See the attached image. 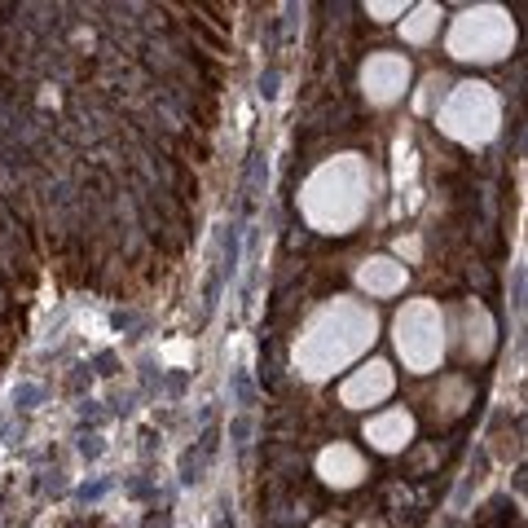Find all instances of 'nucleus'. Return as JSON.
<instances>
[{"label": "nucleus", "mask_w": 528, "mask_h": 528, "mask_svg": "<svg viewBox=\"0 0 528 528\" xmlns=\"http://www.w3.org/2000/svg\"><path fill=\"white\" fill-rule=\"evenodd\" d=\"M396 352L414 374H432L445 357V317L436 300H410L396 313Z\"/></svg>", "instance_id": "5"}, {"label": "nucleus", "mask_w": 528, "mask_h": 528, "mask_svg": "<svg viewBox=\"0 0 528 528\" xmlns=\"http://www.w3.org/2000/svg\"><path fill=\"white\" fill-rule=\"evenodd\" d=\"M361 528H383V524H361Z\"/></svg>", "instance_id": "14"}, {"label": "nucleus", "mask_w": 528, "mask_h": 528, "mask_svg": "<svg viewBox=\"0 0 528 528\" xmlns=\"http://www.w3.org/2000/svg\"><path fill=\"white\" fill-rule=\"evenodd\" d=\"M436 93L445 97V80H436V75H432V80L423 84V93H418V110H427V106H432V102H436Z\"/></svg>", "instance_id": "12"}, {"label": "nucleus", "mask_w": 528, "mask_h": 528, "mask_svg": "<svg viewBox=\"0 0 528 528\" xmlns=\"http://www.w3.org/2000/svg\"><path fill=\"white\" fill-rule=\"evenodd\" d=\"M317 476H322L330 489H357L366 480V458L352 445H326L317 454Z\"/></svg>", "instance_id": "8"}, {"label": "nucleus", "mask_w": 528, "mask_h": 528, "mask_svg": "<svg viewBox=\"0 0 528 528\" xmlns=\"http://www.w3.org/2000/svg\"><path fill=\"white\" fill-rule=\"evenodd\" d=\"M374 330H379V317H374L370 304L344 300V295L326 300L308 317L300 344H295V366H300L304 379H330L374 344Z\"/></svg>", "instance_id": "1"}, {"label": "nucleus", "mask_w": 528, "mask_h": 528, "mask_svg": "<svg viewBox=\"0 0 528 528\" xmlns=\"http://www.w3.org/2000/svg\"><path fill=\"white\" fill-rule=\"evenodd\" d=\"M366 440L379 454H401L414 440V414L410 410H383L366 423Z\"/></svg>", "instance_id": "9"}, {"label": "nucleus", "mask_w": 528, "mask_h": 528, "mask_svg": "<svg viewBox=\"0 0 528 528\" xmlns=\"http://www.w3.org/2000/svg\"><path fill=\"white\" fill-rule=\"evenodd\" d=\"M401 31H405V40L410 44H427L440 31V5H414Z\"/></svg>", "instance_id": "11"}, {"label": "nucleus", "mask_w": 528, "mask_h": 528, "mask_svg": "<svg viewBox=\"0 0 528 528\" xmlns=\"http://www.w3.org/2000/svg\"><path fill=\"white\" fill-rule=\"evenodd\" d=\"M396 388V374L388 361H366L361 370H352L344 379V388H339V401L348 405V410H370V405L388 401Z\"/></svg>", "instance_id": "7"}, {"label": "nucleus", "mask_w": 528, "mask_h": 528, "mask_svg": "<svg viewBox=\"0 0 528 528\" xmlns=\"http://www.w3.org/2000/svg\"><path fill=\"white\" fill-rule=\"evenodd\" d=\"M322 528H339V524H322Z\"/></svg>", "instance_id": "15"}, {"label": "nucleus", "mask_w": 528, "mask_h": 528, "mask_svg": "<svg viewBox=\"0 0 528 528\" xmlns=\"http://www.w3.org/2000/svg\"><path fill=\"white\" fill-rule=\"evenodd\" d=\"M436 124L445 137L462 141V146H484L502 124V102L489 84H476V80L454 84L436 110Z\"/></svg>", "instance_id": "3"}, {"label": "nucleus", "mask_w": 528, "mask_h": 528, "mask_svg": "<svg viewBox=\"0 0 528 528\" xmlns=\"http://www.w3.org/2000/svg\"><path fill=\"white\" fill-rule=\"evenodd\" d=\"M361 88L374 106H392L396 97H405V88H410L405 53H370V62L361 66Z\"/></svg>", "instance_id": "6"}, {"label": "nucleus", "mask_w": 528, "mask_h": 528, "mask_svg": "<svg viewBox=\"0 0 528 528\" xmlns=\"http://www.w3.org/2000/svg\"><path fill=\"white\" fill-rule=\"evenodd\" d=\"M515 44V22L498 5L462 9L449 27V53L458 62H498Z\"/></svg>", "instance_id": "4"}, {"label": "nucleus", "mask_w": 528, "mask_h": 528, "mask_svg": "<svg viewBox=\"0 0 528 528\" xmlns=\"http://www.w3.org/2000/svg\"><path fill=\"white\" fill-rule=\"evenodd\" d=\"M366 14L379 18V22H388V18H396V14H405V5H370Z\"/></svg>", "instance_id": "13"}, {"label": "nucleus", "mask_w": 528, "mask_h": 528, "mask_svg": "<svg viewBox=\"0 0 528 528\" xmlns=\"http://www.w3.org/2000/svg\"><path fill=\"white\" fill-rule=\"evenodd\" d=\"M374 176L366 159L357 154H339V159L322 163L300 190V212L313 229L322 234H352L370 212Z\"/></svg>", "instance_id": "2"}, {"label": "nucleus", "mask_w": 528, "mask_h": 528, "mask_svg": "<svg viewBox=\"0 0 528 528\" xmlns=\"http://www.w3.org/2000/svg\"><path fill=\"white\" fill-rule=\"evenodd\" d=\"M357 286H361V291H370V295H379V300L401 295L405 291V264L392 260V256H370L357 269Z\"/></svg>", "instance_id": "10"}]
</instances>
